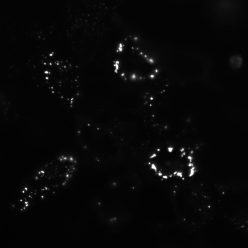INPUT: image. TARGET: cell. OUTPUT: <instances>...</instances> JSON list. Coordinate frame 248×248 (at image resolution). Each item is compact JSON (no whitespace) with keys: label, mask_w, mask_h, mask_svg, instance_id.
Listing matches in <instances>:
<instances>
[{"label":"cell","mask_w":248,"mask_h":248,"mask_svg":"<svg viewBox=\"0 0 248 248\" xmlns=\"http://www.w3.org/2000/svg\"><path fill=\"white\" fill-rule=\"evenodd\" d=\"M40 66L43 82L51 95L67 110L74 109L83 94V75L79 65L51 51L41 57Z\"/></svg>","instance_id":"obj_2"},{"label":"cell","mask_w":248,"mask_h":248,"mask_svg":"<svg viewBox=\"0 0 248 248\" xmlns=\"http://www.w3.org/2000/svg\"><path fill=\"white\" fill-rule=\"evenodd\" d=\"M78 155L60 153L37 167L19 186L10 206L16 213L24 214L67 188L77 176Z\"/></svg>","instance_id":"obj_1"},{"label":"cell","mask_w":248,"mask_h":248,"mask_svg":"<svg viewBox=\"0 0 248 248\" xmlns=\"http://www.w3.org/2000/svg\"><path fill=\"white\" fill-rule=\"evenodd\" d=\"M209 9L216 22L232 26L240 19L244 5L242 0H209Z\"/></svg>","instance_id":"obj_3"},{"label":"cell","mask_w":248,"mask_h":248,"mask_svg":"<svg viewBox=\"0 0 248 248\" xmlns=\"http://www.w3.org/2000/svg\"><path fill=\"white\" fill-rule=\"evenodd\" d=\"M229 221L237 230L248 233V205L236 211Z\"/></svg>","instance_id":"obj_4"}]
</instances>
